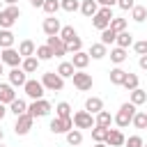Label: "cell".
<instances>
[{
  "mask_svg": "<svg viewBox=\"0 0 147 147\" xmlns=\"http://www.w3.org/2000/svg\"><path fill=\"white\" fill-rule=\"evenodd\" d=\"M145 142H142V138L140 136H131V138H126V142H124V147H142Z\"/></svg>",
  "mask_w": 147,
  "mask_h": 147,
  "instance_id": "cell-45",
  "label": "cell"
},
{
  "mask_svg": "<svg viewBox=\"0 0 147 147\" xmlns=\"http://www.w3.org/2000/svg\"><path fill=\"white\" fill-rule=\"evenodd\" d=\"M0 62H2V64H9V67L14 69V67H21L23 57H21V53H18L16 48H2V53H0Z\"/></svg>",
  "mask_w": 147,
  "mask_h": 147,
  "instance_id": "cell-8",
  "label": "cell"
},
{
  "mask_svg": "<svg viewBox=\"0 0 147 147\" xmlns=\"http://www.w3.org/2000/svg\"><path fill=\"white\" fill-rule=\"evenodd\" d=\"M48 16H55L57 9H60V0H44V7H41Z\"/></svg>",
  "mask_w": 147,
  "mask_h": 147,
  "instance_id": "cell-41",
  "label": "cell"
},
{
  "mask_svg": "<svg viewBox=\"0 0 147 147\" xmlns=\"http://www.w3.org/2000/svg\"><path fill=\"white\" fill-rule=\"evenodd\" d=\"M48 129L53 131V133H67V131H71L74 129V119L71 117H53L51 119V124H48Z\"/></svg>",
  "mask_w": 147,
  "mask_h": 147,
  "instance_id": "cell-11",
  "label": "cell"
},
{
  "mask_svg": "<svg viewBox=\"0 0 147 147\" xmlns=\"http://www.w3.org/2000/svg\"><path fill=\"white\" fill-rule=\"evenodd\" d=\"M32 7H44V0H30Z\"/></svg>",
  "mask_w": 147,
  "mask_h": 147,
  "instance_id": "cell-49",
  "label": "cell"
},
{
  "mask_svg": "<svg viewBox=\"0 0 147 147\" xmlns=\"http://www.w3.org/2000/svg\"><path fill=\"white\" fill-rule=\"evenodd\" d=\"M71 119H74V129H92V126H94V115L87 113V110L74 113Z\"/></svg>",
  "mask_w": 147,
  "mask_h": 147,
  "instance_id": "cell-7",
  "label": "cell"
},
{
  "mask_svg": "<svg viewBox=\"0 0 147 147\" xmlns=\"http://www.w3.org/2000/svg\"><path fill=\"white\" fill-rule=\"evenodd\" d=\"M60 9H64V11H76V9H80V2H78V0H60Z\"/></svg>",
  "mask_w": 147,
  "mask_h": 147,
  "instance_id": "cell-42",
  "label": "cell"
},
{
  "mask_svg": "<svg viewBox=\"0 0 147 147\" xmlns=\"http://www.w3.org/2000/svg\"><path fill=\"white\" fill-rule=\"evenodd\" d=\"M136 113H138V110H136V106L126 101V103H122V106H119V110H117V115L113 117V122H115L119 129H126V126L131 124V119H133V115H136Z\"/></svg>",
  "mask_w": 147,
  "mask_h": 147,
  "instance_id": "cell-2",
  "label": "cell"
},
{
  "mask_svg": "<svg viewBox=\"0 0 147 147\" xmlns=\"http://www.w3.org/2000/svg\"><path fill=\"white\" fill-rule=\"evenodd\" d=\"M60 78H71L74 74H76V69H74V64L71 62H60V67H57V71H55Z\"/></svg>",
  "mask_w": 147,
  "mask_h": 147,
  "instance_id": "cell-28",
  "label": "cell"
},
{
  "mask_svg": "<svg viewBox=\"0 0 147 147\" xmlns=\"http://www.w3.org/2000/svg\"><path fill=\"white\" fill-rule=\"evenodd\" d=\"M138 64H140V69H145V71H147V55H140Z\"/></svg>",
  "mask_w": 147,
  "mask_h": 147,
  "instance_id": "cell-48",
  "label": "cell"
},
{
  "mask_svg": "<svg viewBox=\"0 0 147 147\" xmlns=\"http://www.w3.org/2000/svg\"><path fill=\"white\" fill-rule=\"evenodd\" d=\"M18 18H21V7L18 5L2 7V11H0V30H9Z\"/></svg>",
  "mask_w": 147,
  "mask_h": 147,
  "instance_id": "cell-1",
  "label": "cell"
},
{
  "mask_svg": "<svg viewBox=\"0 0 147 147\" xmlns=\"http://www.w3.org/2000/svg\"><path fill=\"white\" fill-rule=\"evenodd\" d=\"M113 21V7H99V11L92 16V25L96 30H106Z\"/></svg>",
  "mask_w": 147,
  "mask_h": 147,
  "instance_id": "cell-4",
  "label": "cell"
},
{
  "mask_svg": "<svg viewBox=\"0 0 147 147\" xmlns=\"http://www.w3.org/2000/svg\"><path fill=\"white\" fill-rule=\"evenodd\" d=\"M115 44L119 46V48H129V46H133V34L129 32V30H124V32H117V39H115Z\"/></svg>",
  "mask_w": 147,
  "mask_h": 147,
  "instance_id": "cell-22",
  "label": "cell"
},
{
  "mask_svg": "<svg viewBox=\"0 0 147 147\" xmlns=\"http://www.w3.org/2000/svg\"><path fill=\"white\" fill-rule=\"evenodd\" d=\"M145 101H147V92H145V90H140V87H136V90L131 92V99H129V103H133V106L138 108V106H142Z\"/></svg>",
  "mask_w": 147,
  "mask_h": 147,
  "instance_id": "cell-26",
  "label": "cell"
},
{
  "mask_svg": "<svg viewBox=\"0 0 147 147\" xmlns=\"http://www.w3.org/2000/svg\"><path fill=\"white\" fill-rule=\"evenodd\" d=\"M108 147H122L124 142H126V136L119 131V129H108V136H106V140H103Z\"/></svg>",
  "mask_w": 147,
  "mask_h": 147,
  "instance_id": "cell-14",
  "label": "cell"
},
{
  "mask_svg": "<svg viewBox=\"0 0 147 147\" xmlns=\"http://www.w3.org/2000/svg\"><path fill=\"white\" fill-rule=\"evenodd\" d=\"M34 51H37V46H34L32 39H23V41L18 44V53H21V57H32Z\"/></svg>",
  "mask_w": 147,
  "mask_h": 147,
  "instance_id": "cell-19",
  "label": "cell"
},
{
  "mask_svg": "<svg viewBox=\"0 0 147 147\" xmlns=\"http://www.w3.org/2000/svg\"><path fill=\"white\" fill-rule=\"evenodd\" d=\"M142 147H147V145H142Z\"/></svg>",
  "mask_w": 147,
  "mask_h": 147,
  "instance_id": "cell-57",
  "label": "cell"
},
{
  "mask_svg": "<svg viewBox=\"0 0 147 147\" xmlns=\"http://www.w3.org/2000/svg\"><path fill=\"white\" fill-rule=\"evenodd\" d=\"M46 46L53 51V57H64L67 55V44L60 37H48L46 39Z\"/></svg>",
  "mask_w": 147,
  "mask_h": 147,
  "instance_id": "cell-12",
  "label": "cell"
},
{
  "mask_svg": "<svg viewBox=\"0 0 147 147\" xmlns=\"http://www.w3.org/2000/svg\"><path fill=\"white\" fill-rule=\"evenodd\" d=\"M78 51H83V41H80V37H76L74 41H69V44H67V53H71V55H74V53H78Z\"/></svg>",
  "mask_w": 147,
  "mask_h": 147,
  "instance_id": "cell-43",
  "label": "cell"
},
{
  "mask_svg": "<svg viewBox=\"0 0 147 147\" xmlns=\"http://www.w3.org/2000/svg\"><path fill=\"white\" fill-rule=\"evenodd\" d=\"M34 55H37V60H39V62H46V60H51V57H53V51L44 44V46H37Z\"/></svg>",
  "mask_w": 147,
  "mask_h": 147,
  "instance_id": "cell-35",
  "label": "cell"
},
{
  "mask_svg": "<svg viewBox=\"0 0 147 147\" xmlns=\"http://www.w3.org/2000/svg\"><path fill=\"white\" fill-rule=\"evenodd\" d=\"M106 136H108V129H103V126H92V140L94 142H103L106 140Z\"/></svg>",
  "mask_w": 147,
  "mask_h": 147,
  "instance_id": "cell-40",
  "label": "cell"
},
{
  "mask_svg": "<svg viewBox=\"0 0 147 147\" xmlns=\"http://www.w3.org/2000/svg\"><path fill=\"white\" fill-rule=\"evenodd\" d=\"M55 117H71V106L67 103V101H60L57 106H55Z\"/></svg>",
  "mask_w": 147,
  "mask_h": 147,
  "instance_id": "cell-37",
  "label": "cell"
},
{
  "mask_svg": "<svg viewBox=\"0 0 147 147\" xmlns=\"http://www.w3.org/2000/svg\"><path fill=\"white\" fill-rule=\"evenodd\" d=\"M124 78H126V71H124L122 67H113V69H110V83H113V85H122Z\"/></svg>",
  "mask_w": 147,
  "mask_h": 147,
  "instance_id": "cell-29",
  "label": "cell"
},
{
  "mask_svg": "<svg viewBox=\"0 0 147 147\" xmlns=\"http://www.w3.org/2000/svg\"><path fill=\"white\" fill-rule=\"evenodd\" d=\"M14 32L11 30H0V48H14Z\"/></svg>",
  "mask_w": 147,
  "mask_h": 147,
  "instance_id": "cell-25",
  "label": "cell"
},
{
  "mask_svg": "<svg viewBox=\"0 0 147 147\" xmlns=\"http://www.w3.org/2000/svg\"><path fill=\"white\" fill-rule=\"evenodd\" d=\"M57 37H60V39H62L64 44H69V41H74V39L78 37V32H76V30H74L71 25H64V28L60 30V34H57Z\"/></svg>",
  "mask_w": 147,
  "mask_h": 147,
  "instance_id": "cell-31",
  "label": "cell"
},
{
  "mask_svg": "<svg viewBox=\"0 0 147 147\" xmlns=\"http://www.w3.org/2000/svg\"><path fill=\"white\" fill-rule=\"evenodd\" d=\"M23 92L32 99V101H37V99H44V85H41V80H37V78H28L25 80V85H23Z\"/></svg>",
  "mask_w": 147,
  "mask_h": 147,
  "instance_id": "cell-5",
  "label": "cell"
},
{
  "mask_svg": "<svg viewBox=\"0 0 147 147\" xmlns=\"http://www.w3.org/2000/svg\"><path fill=\"white\" fill-rule=\"evenodd\" d=\"M41 30H44L48 37H57V34H60V30H62V25H60V18H55V16H48V18H44V23H41Z\"/></svg>",
  "mask_w": 147,
  "mask_h": 147,
  "instance_id": "cell-13",
  "label": "cell"
},
{
  "mask_svg": "<svg viewBox=\"0 0 147 147\" xmlns=\"http://www.w3.org/2000/svg\"><path fill=\"white\" fill-rule=\"evenodd\" d=\"M0 64H2V62H0Z\"/></svg>",
  "mask_w": 147,
  "mask_h": 147,
  "instance_id": "cell-58",
  "label": "cell"
},
{
  "mask_svg": "<svg viewBox=\"0 0 147 147\" xmlns=\"http://www.w3.org/2000/svg\"><path fill=\"white\" fill-rule=\"evenodd\" d=\"M41 85H44V90H48V92H62L64 78H60L55 71H46V74H41Z\"/></svg>",
  "mask_w": 147,
  "mask_h": 147,
  "instance_id": "cell-3",
  "label": "cell"
},
{
  "mask_svg": "<svg viewBox=\"0 0 147 147\" xmlns=\"http://www.w3.org/2000/svg\"><path fill=\"white\" fill-rule=\"evenodd\" d=\"M94 147H108L106 142H94Z\"/></svg>",
  "mask_w": 147,
  "mask_h": 147,
  "instance_id": "cell-51",
  "label": "cell"
},
{
  "mask_svg": "<svg viewBox=\"0 0 147 147\" xmlns=\"http://www.w3.org/2000/svg\"><path fill=\"white\" fill-rule=\"evenodd\" d=\"M108 28L115 30V32H124V30H126V18H122V16H113V21H110Z\"/></svg>",
  "mask_w": 147,
  "mask_h": 147,
  "instance_id": "cell-38",
  "label": "cell"
},
{
  "mask_svg": "<svg viewBox=\"0 0 147 147\" xmlns=\"http://www.w3.org/2000/svg\"><path fill=\"white\" fill-rule=\"evenodd\" d=\"M25 80H28V74H25L21 67H14V69L9 71V85H11V87H23Z\"/></svg>",
  "mask_w": 147,
  "mask_h": 147,
  "instance_id": "cell-15",
  "label": "cell"
},
{
  "mask_svg": "<svg viewBox=\"0 0 147 147\" xmlns=\"http://www.w3.org/2000/svg\"><path fill=\"white\" fill-rule=\"evenodd\" d=\"M85 110L92 113V115L101 113V110H103V99H99V96H90V99L85 101Z\"/></svg>",
  "mask_w": 147,
  "mask_h": 147,
  "instance_id": "cell-20",
  "label": "cell"
},
{
  "mask_svg": "<svg viewBox=\"0 0 147 147\" xmlns=\"http://www.w3.org/2000/svg\"><path fill=\"white\" fill-rule=\"evenodd\" d=\"M115 39H117V32H115V30H110V28L101 30V44H103V46H110V44H115Z\"/></svg>",
  "mask_w": 147,
  "mask_h": 147,
  "instance_id": "cell-34",
  "label": "cell"
},
{
  "mask_svg": "<svg viewBox=\"0 0 147 147\" xmlns=\"http://www.w3.org/2000/svg\"><path fill=\"white\" fill-rule=\"evenodd\" d=\"M90 60H101V57H106L108 55V46H103L101 41H96V44H92L90 46Z\"/></svg>",
  "mask_w": 147,
  "mask_h": 147,
  "instance_id": "cell-18",
  "label": "cell"
},
{
  "mask_svg": "<svg viewBox=\"0 0 147 147\" xmlns=\"http://www.w3.org/2000/svg\"><path fill=\"white\" fill-rule=\"evenodd\" d=\"M14 99H16V92H14V87H11L9 83H0V103L9 106Z\"/></svg>",
  "mask_w": 147,
  "mask_h": 147,
  "instance_id": "cell-17",
  "label": "cell"
},
{
  "mask_svg": "<svg viewBox=\"0 0 147 147\" xmlns=\"http://www.w3.org/2000/svg\"><path fill=\"white\" fill-rule=\"evenodd\" d=\"M0 11H2V0H0Z\"/></svg>",
  "mask_w": 147,
  "mask_h": 147,
  "instance_id": "cell-55",
  "label": "cell"
},
{
  "mask_svg": "<svg viewBox=\"0 0 147 147\" xmlns=\"http://www.w3.org/2000/svg\"><path fill=\"white\" fill-rule=\"evenodd\" d=\"M51 110H53V106H51L46 99H37V101H32V103L28 106V115L34 117V119H37V117H46Z\"/></svg>",
  "mask_w": 147,
  "mask_h": 147,
  "instance_id": "cell-6",
  "label": "cell"
},
{
  "mask_svg": "<svg viewBox=\"0 0 147 147\" xmlns=\"http://www.w3.org/2000/svg\"><path fill=\"white\" fill-rule=\"evenodd\" d=\"M64 136H67V142H69L71 147H78V145L83 142V133H80V129H71V131H67Z\"/></svg>",
  "mask_w": 147,
  "mask_h": 147,
  "instance_id": "cell-30",
  "label": "cell"
},
{
  "mask_svg": "<svg viewBox=\"0 0 147 147\" xmlns=\"http://www.w3.org/2000/svg\"><path fill=\"white\" fill-rule=\"evenodd\" d=\"M122 87H126L129 92H133V90L138 87V76H136V74H131V71H126V78H124Z\"/></svg>",
  "mask_w": 147,
  "mask_h": 147,
  "instance_id": "cell-39",
  "label": "cell"
},
{
  "mask_svg": "<svg viewBox=\"0 0 147 147\" xmlns=\"http://www.w3.org/2000/svg\"><path fill=\"white\" fill-rule=\"evenodd\" d=\"M133 51H136L138 55H147V39H142V41H133Z\"/></svg>",
  "mask_w": 147,
  "mask_h": 147,
  "instance_id": "cell-44",
  "label": "cell"
},
{
  "mask_svg": "<svg viewBox=\"0 0 147 147\" xmlns=\"http://www.w3.org/2000/svg\"><path fill=\"white\" fill-rule=\"evenodd\" d=\"M5 115H7V108H5V103H0V122H2Z\"/></svg>",
  "mask_w": 147,
  "mask_h": 147,
  "instance_id": "cell-50",
  "label": "cell"
},
{
  "mask_svg": "<svg viewBox=\"0 0 147 147\" xmlns=\"http://www.w3.org/2000/svg\"><path fill=\"white\" fill-rule=\"evenodd\" d=\"M0 147H5V145H2V142H0Z\"/></svg>",
  "mask_w": 147,
  "mask_h": 147,
  "instance_id": "cell-56",
  "label": "cell"
},
{
  "mask_svg": "<svg viewBox=\"0 0 147 147\" xmlns=\"http://www.w3.org/2000/svg\"><path fill=\"white\" fill-rule=\"evenodd\" d=\"M71 78H74V87L80 90V92H87V90H92V85H94L92 74H85V71H76Z\"/></svg>",
  "mask_w": 147,
  "mask_h": 147,
  "instance_id": "cell-9",
  "label": "cell"
},
{
  "mask_svg": "<svg viewBox=\"0 0 147 147\" xmlns=\"http://www.w3.org/2000/svg\"><path fill=\"white\" fill-rule=\"evenodd\" d=\"M126 57H129V55H126V51H124V48H119V46H115V48L110 51V60H113L115 64H122Z\"/></svg>",
  "mask_w": 147,
  "mask_h": 147,
  "instance_id": "cell-36",
  "label": "cell"
},
{
  "mask_svg": "<svg viewBox=\"0 0 147 147\" xmlns=\"http://www.w3.org/2000/svg\"><path fill=\"white\" fill-rule=\"evenodd\" d=\"M2 136H5V133H2V129H0V142H2Z\"/></svg>",
  "mask_w": 147,
  "mask_h": 147,
  "instance_id": "cell-54",
  "label": "cell"
},
{
  "mask_svg": "<svg viewBox=\"0 0 147 147\" xmlns=\"http://www.w3.org/2000/svg\"><path fill=\"white\" fill-rule=\"evenodd\" d=\"M2 74H5V69H2V64H0V76H2Z\"/></svg>",
  "mask_w": 147,
  "mask_h": 147,
  "instance_id": "cell-53",
  "label": "cell"
},
{
  "mask_svg": "<svg viewBox=\"0 0 147 147\" xmlns=\"http://www.w3.org/2000/svg\"><path fill=\"white\" fill-rule=\"evenodd\" d=\"M131 124H133L136 129H147V113H145V110H138V113L133 115Z\"/></svg>",
  "mask_w": 147,
  "mask_h": 147,
  "instance_id": "cell-33",
  "label": "cell"
},
{
  "mask_svg": "<svg viewBox=\"0 0 147 147\" xmlns=\"http://www.w3.org/2000/svg\"><path fill=\"white\" fill-rule=\"evenodd\" d=\"M71 64H74L76 71H85V67L90 64V55H87L85 51H78V53L71 55Z\"/></svg>",
  "mask_w": 147,
  "mask_h": 147,
  "instance_id": "cell-16",
  "label": "cell"
},
{
  "mask_svg": "<svg viewBox=\"0 0 147 147\" xmlns=\"http://www.w3.org/2000/svg\"><path fill=\"white\" fill-rule=\"evenodd\" d=\"M32 124H34V117H30L28 113L25 115H18L16 117V124H14V133L16 136H28L30 129H32Z\"/></svg>",
  "mask_w": 147,
  "mask_h": 147,
  "instance_id": "cell-10",
  "label": "cell"
},
{
  "mask_svg": "<svg viewBox=\"0 0 147 147\" xmlns=\"http://www.w3.org/2000/svg\"><path fill=\"white\" fill-rule=\"evenodd\" d=\"M96 11H99V5H96V0H83V2H80V14H83V16L92 18Z\"/></svg>",
  "mask_w": 147,
  "mask_h": 147,
  "instance_id": "cell-21",
  "label": "cell"
},
{
  "mask_svg": "<svg viewBox=\"0 0 147 147\" xmlns=\"http://www.w3.org/2000/svg\"><path fill=\"white\" fill-rule=\"evenodd\" d=\"M21 69H23L25 74H34V71L39 69V60H37V55H32V57H23Z\"/></svg>",
  "mask_w": 147,
  "mask_h": 147,
  "instance_id": "cell-23",
  "label": "cell"
},
{
  "mask_svg": "<svg viewBox=\"0 0 147 147\" xmlns=\"http://www.w3.org/2000/svg\"><path fill=\"white\" fill-rule=\"evenodd\" d=\"M131 18H133L136 23H142V21L147 18V7H142V5H136V7L131 9Z\"/></svg>",
  "mask_w": 147,
  "mask_h": 147,
  "instance_id": "cell-32",
  "label": "cell"
},
{
  "mask_svg": "<svg viewBox=\"0 0 147 147\" xmlns=\"http://www.w3.org/2000/svg\"><path fill=\"white\" fill-rule=\"evenodd\" d=\"M117 7H119V9H124V11H129V9H133V7H136V2H133V0H117Z\"/></svg>",
  "mask_w": 147,
  "mask_h": 147,
  "instance_id": "cell-46",
  "label": "cell"
},
{
  "mask_svg": "<svg viewBox=\"0 0 147 147\" xmlns=\"http://www.w3.org/2000/svg\"><path fill=\"white\" fill-rule=\"evenodd\" d=\"M96 5H101V7H115L117 0H96Z\"/></svg>",
  "mask_w": 147,
  "mask_h": 147,
  "instance_id": "cell-47",
  "label": "cell"
},
{
  "mask_svg": "<svg viewBox=\"0 0 147 147\" xmlns=\"http://www.w3.org/2000/svg\"><path fill=\"white\" fill-rule=\"evenodd\" d=\"M94 124H96V126H103V129H110V124H113V115H110L108 110H101V113H96Z\"/></svg>",
  "mask_w": 147,
  "mask_h": 147,
  "instance_id": "cell-24",
  "label": "cell"
},
{
  "mask_svg": "<svg viewBox=\"0 0 147 147\" xmlns=\"http://www.w3.org/2000/svg\"><path fill=\"white\" fill-rule=\"evenodd\" d=\"M9 110H11L16 117H18V115H25V113H28V103H25L23 99H18V96H16V99L9 103Z\"/></svg>",
  "mask_w": 147,
  "mask_h": 147,
  "instance_id": "cell-27",
  "label": "cell"
},
{
  "mask_svg": "<svg viewBox=\"0 0 147 147\" xmlns=\"http://www.w3.org/2000/svg\"><path fill=\"white\" fill-rule=\"evenodd\" d=\"M2 2H7V5H16L18 0H2Z\"/></svg>",
  "mask_w": 147,
  "mask_h": 147,
  "instance_id": "cell-52",
  "label": "cell"
}]
</instances>
